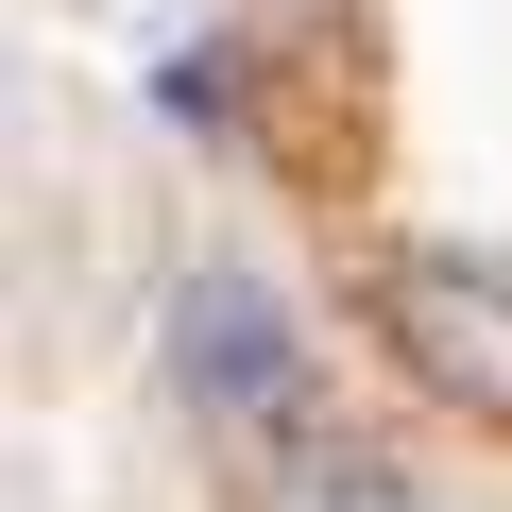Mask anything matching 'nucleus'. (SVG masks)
Returning a JSON list of instances; mask_svg holds the SVG:
<instances>
[{
	"label": "nucleus",
	"mask_w": 512,
	"mask_h": 512,
	"mask_svg": "<svg viewBox=\"0 0 512 512\" xmlns=\"http://www.w3.org/2000/svg\"><path fill=\"white\" fill-rule=\"evenodd\" d=\"M154 376L188 393V427L222 444V461H308L325 427H342V393H325V342H308V308L274 291V274H239V256H188V274L154 291Z\"/></svg>",
	"instance_id": "1"
},
{
	"label": "nucleus",
	"mask_w": 512,
	"mask_h": 512,
	"mask_svg": "<svg viewBox=\"0 0 512 512\" xmlns=\"http://www.w3.org/2000/svg\"><path fill=\"white\" fill-rule=\"evenodd\" d=\"M359 325H376V359H393L427 410L512 427V256H478V239H376Z\"/></svg>",
	"instance_id": "2"
},
{
	"label": "nucleus",
	"mask_w": 512,
	"mask_h": 512,
	"mask_svg": "<svg viewBox=\"0 0 512 512\" xmlns=\"http://www.w3.org/2000/svg\"><path fill=\"white\" fill-rule=\"evenodd\" d=\"M274 512H427V478H393L376 427H325L308 461H274Z\"/></svg>",
	"instance_id": "3"
}]
</instances>
